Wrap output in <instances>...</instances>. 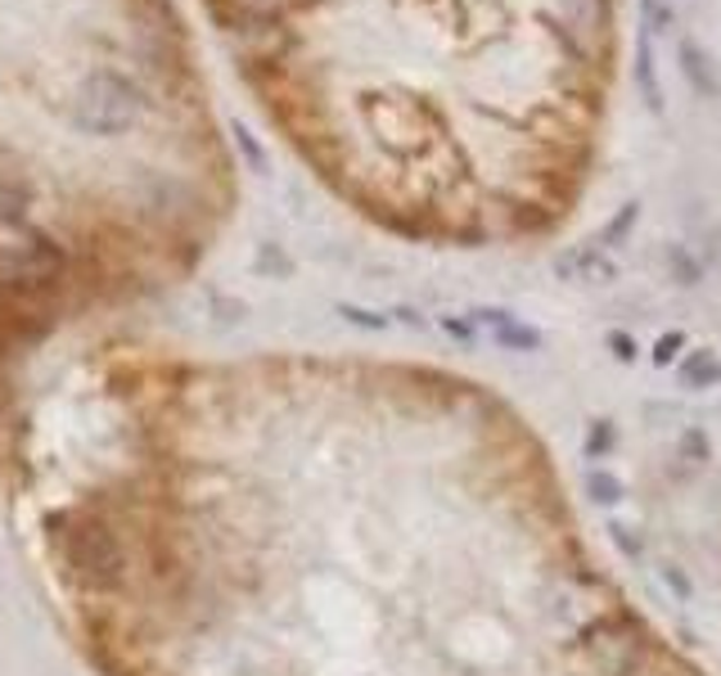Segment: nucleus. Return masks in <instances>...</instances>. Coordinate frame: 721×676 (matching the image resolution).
<instances>
[{
  "label": "nucleus",
  "instance_id": "nucleus-10",
  "mask_svg": "<svg viewBox=\"0 0 721 676\" xmlns=\"http://www.w3.org/2000/svg\"><path fill=\"white\" fill-rule=\"evenodd\" d=\"M609 447H613V428H609V420H600V424L591 428V437H586V456L596 460V456H604Z\"/></svg>",
  "mask_w": 721,
  "mask_h": 676
},
{
  "label": "nucleus",
  "instance_id": "nucleus-13",
  "mask_svg": "<svg viewBox=\"0 0 721 676\" xmlns=\"http://www.w3.org/2000/svg\"><path fill=\"white\" fill-rule=\"evenodd\" d=\"M609 348H613L618 361H636V343H632L627 334H609Z\"/></svg>",
  "mask_w": 721,
  "mask_h": 676
},
{
  "label": "nucleus",
  "instance_id": "nucleus-1",
  "mask_svg": "<svg viewBox=\"0 0 721 676\" xmlns=\"http://www.w3.org/2000/svg\"><path fill=\"white\" fill-rule=\"evenodd\" d=\"M225 213L172 0H0V384L194 276Z\"/></svg>",
  "mask_w": 721,
  "mask_h": 676
},
{
  "label": "nucleus",
  "instance_id": "nucleus-5",
  "mask_svg": "<svg viewBox=\"0 0 721 676\" xmlns=\"http://www.w3.org/2000/svg\"><path fill=\"white\" fill-rule=\"evenodd\" d=\"M636 90L645 105L659 113L663 109V86H659V68H653V37L640 27V41H636Z\"/></svg>",
  "mask_w": 721,
  "mask_h": 676
},
{
  "label": "nucleus",
  "instance_id": "nucleus-12",
  "mask_svg": "<svg viewBox=\"0 0 721 676\" xmlns=\"http://www.w3.org/2000/svg\"><path fill=\"white\" fill-rule=\"evenodd\" d=\"M681 343H685L681 334H668V338H659V352H653V361H659V365H672V357L681 352Z\"/></svg>",
  "mask_w": 721,
  "mask_h": 676
},
{
  "label": "nucleus",
  "instance_id": "nucleus-6",
  "mask_svg": "<svg viewBox=\"0 0 721 676\" xmlns=\"http://www.w3.org/2000/svg\"><path fill=\"white\" fill-rule=\"evenodd\" d=\"M681 73H685V82H691L695 95H704V99L717 95V73H712L708 55H704L695 41H685V46H681Z\"/></svg>",
  "mask_w": 721,
  "mask_h": 676
},
{
  "label": "nucleus",
  "instance_id": "nucleus-9",
  "mask_svg": "<svg viewBox=\"0 0 721 676\" xmlns=\"http://www.w3.org/2000/svg\"><path fill=\"white\" fill-rule=\"evenodd\" d=\"M668 266H676V276H681V285H699V262L685 253L681 244H672L668 249Z\"/></svg>",
  "mask_w": 721,
  "mask_h": 676
},
{
  "label": "nucleus",
  "instance_id": "nucleus-4",
  "mask_svg": "<svg viewBox=\"0 0 721 676\" xmlns=\"http://www.w3.org/2000/svg\"><path fill=\"white\" fill-rule=\"evenodd\" d=\"M482 325L497 334V343H505V348H514V352H537V348H541V334H537L533 325L514 321L510 312H482Z\"/></svg>",
  "mask_w": 721,
  "mask_h": 676
},
{
  "label": "nucleus",
  "instance_id": "nucleus-8",
  "mask_svg": "<svg viewBox=\"0 0 721 676\" xmlns=\"http://www.w3.org/2000/svg\"><path fill=\"white\" fill-rule=\"evenodd\" d=\"M672 23H676V14H672L668 0H640V27L649 32V37H659V32H668Z\"/></svg>",
  "mask_w": 721,
  "mask_h": 676
},
{
  "label": "nucleus",
  "instance_id": "nucleus-7",
  "mask_svg": "<svg viewBox=\"0 0 721 676\" xmlns=\"http://www.w3.org/2000/svg\"><path fill=\"white\" fill-rule=\"evenodd\" d=\"M586 492H591L596 505H618L622 500V479H613L609 469H591L586 473Z\"/></svg>",
  "mask_w": 721,
  "mask_h": 676
},
{
  "label": "nucleus",
  "instance_id": "nucleus-11",
  "mask_svg": "<svg viewBox=\"0 0 721 676\" xmlns=\"http://www.w3.org/2000/svg\"><path fill=\"white\" fill-rule=\"evenodd\" d=\"M632 221H636V203H622V213L613 217V226L604 230V244H613V240H622V234L632 230Z\"/></svg>",
  "mask_w": 721,
  "mask_h": 676
},
{
  "label": "nucleus",
  "instance_id": "nucleus-2",
  "mask_svg": "<svg viewBox=\"0 0 721 676\" xmlns=\"http://www.w3.org/2000/svg\"><path fill=\"white\" fill-rule=\"evenodd\" d=\"M676 384L685 393H708L721 384V352L717 348H695L676 361Z\"/></svg>",
  "mask_w": 721,
  "mask_h": 676
},
{
  "label": "nucleus",
  "instance_id": "nucleus-3",
  "mask_svg": "<svg viewBox=\"0 0 721 676\" xmlns=\"http://www.w3.org/2000/svg\"><path fill=\"white\" fill-rule=\"evenodd\" d=\"M554 270H560L564 280H613V262L600 257V249H591V244L564 253L560 262H554Z\"/></svg>",
  "mask_w": 721,
  "mask_h": 676
}]
</instances>
